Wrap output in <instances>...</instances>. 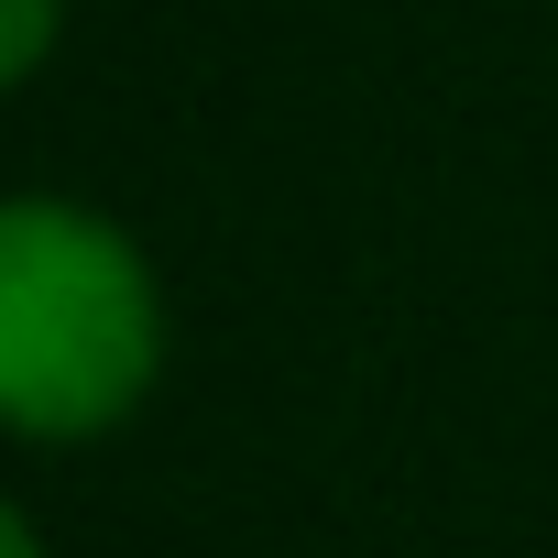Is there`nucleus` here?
<instances>
[{"label": "nucleus", "instance_id": "2", "mask_svg": "<svg viewBox=\"0 0 558 558\" xmlns=\"http://www.w3.org/2000/svg\"><path fill=\"white\" fill-rule=\"evenodd\" d=\"M45 34H56V0H12V23H0V66H12V77H34Z\"/></svg>", "mask_w": 558, "mask_h": 558}, {"label": "nucleus", "instance_id": "3", "mask_svg": "<svg viewBox=\"0 0 558 558\" xmlns=\"http://www.w3.org/2000/svg\"><path fill=\"white\" fill-rule=\"evenodd\" d=\"M0 558H34V525L12 514V525H0Z\"/></svg>", "mask_w": 558, "mask_h": 558}, {"label": "nucleus", "instance_id": "1", "mask_svg": "<svg viewBox=\"0 0 558 558\" xmlns=\"http://www.w3.org/2000/svg\"><path fill=\"white\" fill-rule=\"evenodd\" d=\"M154 384V286L143 263L56 208L23 197L0 219V405L34 438H88Z\"/></svg>", "mask_w": 558, "mask_h": 558}]
</instances>
